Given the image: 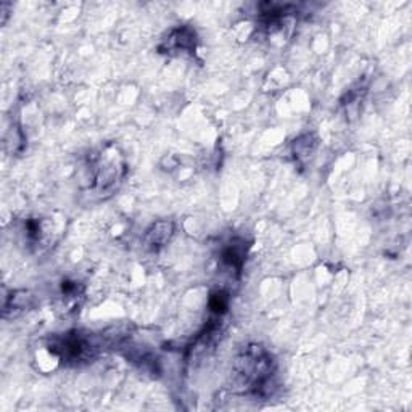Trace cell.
Masks as SVG:
<instances>
[{"label":"cell","instance_id":"6","mask_svg":"<svg viewBox=\"0 0 412 412\" xmlns=\"http://www.w3.org/2000/svg\"><path fill=\"white\" fill-rule=\"evenodd\" d=\"M245 244L244 242H234L223 251L221 260L229 269H234L235 272H240L242 266L245 263Z\"/></svg>","mask_w":412,"mask_h":412},{"label":"cell","instance_id":"1","mask_svg":"<svg viewBox=\"0 0 412 412\" xmlns=\"http://www.w3.org/2000/svg\"><path fill=\"white\" fill-rule=\"evenodd\" d=\"M234 371L239 385L247 393L267 396L272 390L276 362L260 345H250L235 359Z\"/></svg>","mask_w":412,"mask_h":412},{"label":"cell","instance_id":"8","mask_svg":"<svg viewBox=\"0 0 412 412\" xmlns=\"http://www.w3.org/2000/svg\"><path fill=\"white\" fill-rule=\"evenodd\" d=\"M229 295L226 292H216L209 298V309L216 314H224L229 309Z\"/></svg>","mask_w":412,"mask_h":412},{"label":"cell","instance_id":"3","mask_svg":"<svg viewBox=\"0 0 412 412\" xmlns=\"http://www.w3.org/2000/svg\"><path fill=\"white\" fill-rule=\"evenodd\" d=\"M50 350L60 356L63 361L79 362L89 361L94 355L95 346L89 341V338L82 337L78 332H73V334H66L65 337L55 340Z\"/></svg>","mask_w":412,"mask_h":412},{"label":"cell","instance_id":"7","mask_svg":"<svg viewBox=\"0 0 412 412\" xmlns=\"http://www.w3.org/2000/svg\"><path fill=\"white\" fill-rule=\"evenodd\" d=\"M318 149V139L314 134H304L293 142V155L297 161H308Z\"/></svg>","mask_w":412,"mask_h":412},{"label":"cell","instance_id":"5","mask_svg":"<svg viewBox=\"0 0 412 412\" xmlns=\"http://www.w3.org/2000/svg\"><path fill=\"white\" fill-rule=\"evenodd\" d=\"M161 49H166L168 52L171 50H193L195 49V33L190 28H179L172 31L169 36L165 45Z\"/></svg>","mask_w":412,"mask_h":412},{"label":"cell","instance_id":"4","mask_svg":"<svg viewBox=\"0 0 412 412\" xmlns=\"http://www.w3.org/2000/svg\"><path fill=\"white\" fill-rule=\"evenodd\" d=\"M174 230H176V226H174L172 221H156V223L152 224L150 229L147 230L145 244L152 248L165 247L168 242L172 239Z\"/></svg>","mask_w":412,"mask_h":412},{"label":"cell","instance_id":"2","mask_svg":"<svg viewBox=\"0 0 412 412\" xmlns=\"http://www.w3.org/2000/svg\"><path fill=\"white\" fill-rule=\"evenodd\" d=\"M126 174L124 156L121 155L118 147L110 145L92 161V187L98 193H108L118 186Z\"/></svg>","mask_w":412,"mask_h":412}]
</instances>
